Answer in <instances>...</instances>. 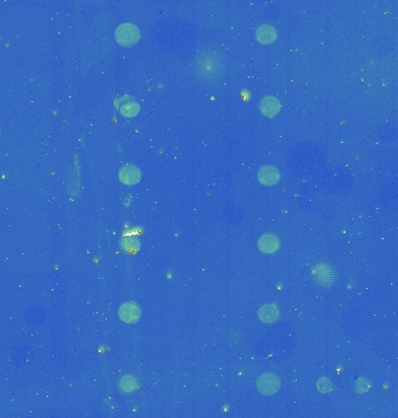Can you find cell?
<instances>
[{
	"instance_id": "obj_1",
	"label": "cell",
	"mask_w": 398,
	"mask_h": 418,
	"mask_svg": "<svg viewBox=\"0 0 398 418\" xmlns=\"http://www.w3.org/2000/svg\"><path fill=\"white\" fill-rule=\"evenodd\" d=\"M197 72L206 79L215 78L218 72L222 71V63H220L217 54L214 53H203L198 56L196 62Z\"/></svg>"
},
{
	"instance_id": "obj_2",
	"label": "cell",
	"mask_w": 398,
	"mask_h": 418,
	"mask_svg": "<svg viewBox=\"0 0 398 418\" xmlns=\"http://www.w3.org/2000/svg\"><path fill=\"white\" fill-rule=\"evenodd\" d=\"M114 36L115 40H117L121 45L129 46L132 44H135L140 40V30L138 29L137 26L132 25V23H121V25L115 29Z\"/></svg>"
},
{
	"instance_id": "obj_3",
	"label": "cell",
	"mask_w": 398,
	"mask_h": 418,
	"mask_svg": "<svg viewBox=\"0 0 398 418\" xmlns=\"http://www.w3.org/2000/svg\"><path fill=\"white\" fill-rule=\"evenodd\" d=\"M280 379L272 373L262 374L257 380V389L263 395H274L280 389Z\"/></svg>"
},
{
	"instance_id": "obj_4",
	"label": "cell",
	"mask_w": 398,
	"mask_h": 418,
	"mask_svg": "<svg viewBox=\"0 0 398 418\" xmlns=\"http://www.w3.org/2000/svg\"><path fill=\"white\" fill-rule=\"evenodd\" d=\"M119 316L126 323H134L140 319V308L134 302L122 304L119 309Z\"/></svg>"
},
{
	"instance_id": "obj_5",
	"label": "cell",
	"mask_w": 398,
	"mask_h": 418,
	"mask_svg": "<svg viewBox=\"0 0 398 418\" xmlns=\"http://www.w3.org/2000/svg\"><path fill=\"white\" fill-rule=\"evenodd\" d=\"M141 173L137 166L134 165H125L122 166L120 172H119V178L123 184L126 185H133L137 184L140 180Z\"/></svg>"
},
{
	"instance_id": "obj_6",
	"label": "cell",
	"mask_w": 398,
	"mask_h": 418,
	"mask_svg": "<svg viewBox=\"0 0 398 418\" xmlns=\"http://www.w3.org/2000/svg\"><path fill=\"white\" fill-rule=\"evenodd\" d=\"M260 110L264 115L273 118L281 110V103L275 96H266L260 101Z\"/></svg>"
},
{
	"instance_id": "obj_7",
	"label": "cell",
	"mask_w": 398,
	"mask_h": 418,
	"mask_svg": "<svg viewBox=\"0 0 398 418\" xmlns=\"http://www.w3.org/2000/svg\"><path fill=\"white\" fill-rule=\"evenodd\" d=\"M119 111L126 118H133V116L139 113L140 107H139L138 102L130 98V96H123L120 100V102H119Z\"/></svg>"
},
{
	"instance_id": "obj_8",
	"label": "cell",
	"mask_w": 398,
	"mask_h": 418,
	"mask_svg": "<svg viewBox=\"0 0 398 418\" xmlns=\"http://www.w3.org/2000/svg\"><path fill=\"white\" fill-rule=\"evenodd\" d=\"M280 179L278 170L273 166H263L258 171V180L264 185H274Z\"/></svg>"
},
{
	"instance_id": "obj_9",
	"label": "cell",
	"mask_w": 398,
	"mask_h": 418,
	"mask_svg": "<svg viewBox=\"0 0 398 418\" xmlns=\"http://www.w3.org/2000/svg\"><path fill=\"white\" fill-rule=\"evenodd\" d=\"M276 29L269 25H262L256 30V38L261 43H272L276 40Z\"/></svg>"
},
{
	"instance_id": "obj_10",
	"label": "cell",
	"mask_w": 398,
	"mask_h": 418,
	"mask_svg": "<svg viewBox=\"0 0 398 418\" xmlns=\"http://www.w3.org/2000/svg\"><path fill=\"white\" fill-rule=\"evenodd\" d=\"M280 246V242H278L277 237L273 235H264L262 236L258 241V247H260L261 251H263L266 253H273L278 249Z\"/></svg>"
},
{
	"instance_id": "obj_11",
	"label": "cell",
	"mask_w": 398,
	"mask_h": 418,
	"mask_svg": "<svg viewBox=\"0 0 398 418\" xmlns=\"http://www.w3.org/2000/svg\"><path fill=\"white\" fill-rule=\"evenodd\" d=\"M260 319L267 323L275 322L278 319V309L274 304H266L258 311Z\"/></svg>"
},
{
	"instance_id": "obj_12",
	"label": "cell",
	"mask_w": 398,
	"mask_h": 418,
	"mask_svg": "<svg viewBox=\"0 0 398 418\" xmlns=\"http://www.w3.org/2000/svg\"><path fill=\"white\" fill-rule=\"evenodd\" d=\"M120 387H121V389L123 390V392L132 393V392H134V390L138 389L137 379H135L134 377H130V375H127V377L121 379Z\"/></svg>"
},
{
	"instance_id": "obj_13",
	"label": "cell",
	"mask_w": 398,
	"mask_h": 418,
	"mask_svg": "<svg viewBox=\"0 0 398 418\" xmlns=\"http://www.w3.org/2000/svg\"><path fill=\"white\" fill-rule=\"evenodd\" d=\"M319 272H315V276L319 279L320 282H332V277L333 274L330 273V269L327 266H319L318 269Z\"/></svg>"
},
{
	"instance_id": "obj_14",
	"label": "cell",
	"mask_w": 398,
	"mask_h": 418,
	"mask_svg": "<svg viewBox=\"0 0 398 418\" xmlns=\"http://www.w3.org/2000/svg\"><path fill=\"white\" fill-rule=\"evenodd\" d=\"M318 389L322 393H328L332 389L331 381L327 378H323L318 381Z\"/></svg>"
},
{
	"instance_id": "obj_15",
	"label": "cell",
	"mask_w": 398,
	"mask_h": 418,
	"mask_svg": "<svg viewBox=\"0 0 398 418\" xmlns=\"http://www.w3.org/2000/svg\"><path fill=\"white\" fill-rule=\"evenodd\" d=\"M369 389V382L366 379H360L357 382V390L359 393H365Z\"/></svg>"
},
{
	"instance_id": "obj_16",
	"label": "cell",
	"mask_w": 398,
	"mask_h": 418,
	"mask_svg": "<svg viewBox=\"0 0 398 418\" xmlns=\"http://www.w3.org/2000/svg\"><path fill=\"white\" fill-rule=\"evenodd\" d=\"M134 245H139L137 239H127V241L125 242V246L123 247L127 250H133Z\"/></svg>"
}]
</instances>
